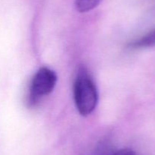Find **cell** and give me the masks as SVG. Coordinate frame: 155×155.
I'll list each match as a JSON object with an SVG mask.
<instances>
[{"mask_svg":"<svg viewBox=\"0 0 155 155\" xmlns=\"http://www.w3.org/2000/svg\"><path fill=\"white\" fill-rule=\"evenodd\" d=\"M74 94L77 109L82 115L93 112L98 103V92L94 82L83 69L74 82Z\"/></svg>","mask_w":155,"mask_h":155,"instance_id":"6da1fadb","label":"cell"},{"mask_svg":"<svg viewBox=\"0 0 155 155\" xmlns=\"http://www.w3.org/2000/svg\"><path fill=\"white\" fill-rule=\"evenodd\" d=\"M57 82V75L48 68H40L31 81L30 88V103L35 104L41 97L49 94L54 90Z\"/></svg>","mask_w":155,"mask_h":155,"instance_id":"7a4b0ae2","label":"cell"},{"mask_svg":"<svg viewBox=\"0 0 155 155\" xmlns=\"http://www.w3.org/2000/svg\"><path fill=\"white\" fill-rule=\"evenodd\" d=\"M155 45V29L130 44L131 48H145Z\"/></svg>","mask_w":155,"mask_h":155,"instance_id":"3957f363","label":"cell"},{"mask_svg":"<svg viewBox=\"0 0 155 155\" xmlns=\"http://www.w3.org/2000/svg\"><path fill=\"white\" fill-rule=\"evenodd\" d=\"M103 0H76L75 6L79 12H87L92 10Z\"/></svg>","mask_w":155,"mask_h":155,"instance_id":"277c9868","label":"cell"},{"mask_svg":"<svg viewBox=\"0 0 155 155\" xmlns=\"http://www.w3.org/2000/svg\"><path fill=\"white\" fill-rule=\"evenodd\" d=\"M109 155H136V152H134L131 149L124 148L119 150H117V151L114 152V153H110Z\"/></svg>","mask_w":155,"mask_h":155,"instance_id":"5b68a950","label":"cell"}]
</instances>
